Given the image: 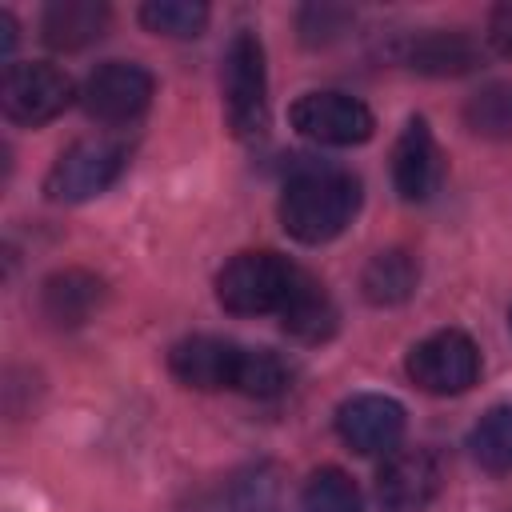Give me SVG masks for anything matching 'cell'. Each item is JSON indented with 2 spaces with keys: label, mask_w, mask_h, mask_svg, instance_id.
Here are the masks:
<instances>
[{
  "label": "cell",
  "mask_w": 512,
  "mask_h": 512,
  "mask_svg": "<svg viewBox=\"0 0 512 512\" xmlns=\"http://www.w3.org/2000/svg\"><path fill=\"white\" fill-rule=\"evenodd\" d=\"M360 208V184L340 168H304L284 184L280 224L300 244H324L340 236Z\"/></svg>",
  "instance_id": "cell-1"
},
{
  "label": "cell",
  "mask_w": 512,
  "mask_h": 512,
  "mask_svg": "<svg viewBox=\"0 0 512 512\" xmlns=\"http://www.w3.org/2000/svg\"><path fill=\"white\" fill-rule=\"evenodd\" d=\"M300 268L276 252H240L216 276V300L236 316L280 312Z\"/></svg>",
  "instance_id": "cell-2"
},
{
  "label": "cell",
  "mask_w": 512,
  "mask_h": 512,
  "mask_svg": "<svg viewBox=\"0 0 512 512\" xmlns=\"http://www.w3.org/2000/svg\"><path fill=\"white\" fill-rule=\"evenodd\" d=\"M224 104L236 136H260L268 128V72L256 32H236L224 52Z\"/></svg>",
  "instance_id": "cell-3"
},
{
  "label": "cell",
  "mask_w": 512,
  "mask_h": 512,
  "mask_svg": "<svg viewBox=\"0 0 512 512\" xmlns=\"http://www.w3.org/2000/svg\"><path fill=\"white\" fill-rule=\"evenodd\" d=\"M72 80L44 60H24V64H8L4 80H0V108L8 120L16 124H48L52 116H60L72 104Z\"/></svg>",
  "instance_id": "cell-4"
},
{
  "label": "cell",
  "mask_w": 512,
  "mask_h": 512,
  "mask_svg": "<svg viewBox=\"0 0 512 512\" xmlns=\"http://www.w3.org/2000/svg\"><path fill=\"white\" fill-rule=\"evenodd\" d=\"M124 172V148L116 140H76L56 156L44 176V192L60 204H80L100 196Z\"/></svg>",
  "instance_id": "cell-5"
},
{
  "label": "cell",
  "mask_w": 512,
  "mask_h": 512,
  "mask_svg": "<svg viewBox=\"0 0 512 512\" xmlns=\"http://www.w3.org/2000/svg\"><path fill=\"white\" fill-rule=\"evenodd\" d=\"M408 376L412 384H420L432 396H456L468 392L480 376V352L472 344V336L444 328L424 336L412 352H408Z\"/></svg>",
  "instance_id": "cell-6"
},
{
  "label": "cell",
  "mask_w": 512,
  "mask_h": 512,
  "mask_svg": "<svg viewBox=\"0 0 512 512\" xmlns=\"http://www.w3.org/2000/svg\"><path fill=\"white\" fill-rule=\"evenodd\" d=\"M80 104L100 124H132L152 104V76L140 64L108 60L84 80Z\"/></svg>",
  "instance_id": "cell-7"
},
{
  "label": "cell",
  "mask_w": 512,
  "mask_h": 512,
  "mask_svg": "<svg viewBox=\"0 0 512 512\" xmlns=\"http://www.w3.org/2000/svg\"><path fill=\"white\" fill-rule=\"evenodd\" d=\"M292 128L316 144H364L376 128L368 104H360L356 96H344V92H304L292 112H288Z\"/></svg>",
  "instance_id": "cell-8"
},
{
  "label": "cell",
  "mask_w": 512,
  "mask_h": 512,
  "mask_svg": "<svg viewBox=\"0 0 512 512\" xmlns=\"http://www.w3.org/2000/svg\"><path fill=\"white\" fill-rule=\"evenodd\" d=\"M440 460L428 448H404L392 452L376 476V496L384 504V512H420L436 500L440 492Z\"/></svg>",
  "instance_id": "cell-9"
},
{
  "label": "cell",
  "mask_w": 512,
  "mask_h": 512,
  "mask_svg": "<svg viewBox=\"0 0 512 512\" xmlns=\"http://www.w3.org/2000/svg\"><path fill=\"white\" fill-rule=\"evenodd\" d=\"M336 432L352 452H388L404 432V408L392 396L360 392L336 408Z\"/></svg>",
  "instance_id": "cell-10"
},
{
  "label": "cell",
  "mask_w": 512,
  "mask_h": 512,
  "mask_svg": "<svg viewBox=\"0 0 512 512\" xmlns=\"http://www.w3.org/2000/svg\"><path fill=\"white\" fill-rule=\"evenodd\" d=\"M240 344L220 340V336H188L180 344H172L168 352V368L180 384L200 388V392H220V388H236V372H240Z\"/></svg>",
  "instance_id": "cell-11"
},
{
  "label": "cell",
  "mask_w": 512,
  "mask_h": 512,
  "mask_svg": "<svg viewBox=\"0 0 512 512\" xmlns=\"http://www.w3.org/2000/svg\"><path fill=\"white\" fill-rule=\"evenodd\" d=\"M392 180H396V192L404 200H428L440 184V148H436V136L432 128L416 116L404 124L400 140H396V152H392Z\"/></svg>",
  "instance_id": "cell-12"
},
{
  "label": "cell",
  "mask_w": 512,
  "mask_h": 512,
  "mask_svg": "<svg viewBox=\"0 0 512 512\" xmlns=\"http://www.w3.org/2000/svg\"><path fill=\"white\" fill-rule=\"evenodd\" d=\"M104 300V284L92 276V272H80V268H68V272H56L44 280L40 288V312L60 324V328H76L84 324Z\"/></svg>",
  "instance_id": "cell-13"
},
{
  "label": "cell",
  "mask_w": 512,
  "mask_h": 512,
  "mask_svg": "<svg viewBox=\"0 0 512 512\" xmlns=\"http://www.w3.org/2000/svg\"><path fill=\"white\" fill-rule=\"evenodd\" d=\"M280 324L288 336L304 340V344H316V340H328L336 332V304L332 296L324 292V284H316L308 272L296 276L284 308H280Z\"/></svg>",
  "instance_id": "cell-14"
},
{
  "label": "cell",
  "mask_w": 512,
  "mask_h": 512,
  "mask_svg": "<svg viewBox=\"0 0 512 512\" xmlns=\"http://www.w3.org/2000/svg\"><path fill=\"white\" fill-rule=\"evenodd\" d=\"M40 28H44V40L60 52L88 48L108 28V4H100V0H56V4L44 8Z\"/></svg>",
  "instance_id": "cell-15"
},
{
  "label": "cell",
  "mask_w": 512,
  "mask_h": 512,
  "mask_svg": "<svg viewBox=\"0 0 512 512\" xmlns=\"http://www.w3.org/2000/svg\"><path fill=\"white\" fill-rule=\"evenodd\" d=\"M476 60H480V52L464 32H428V36L412 40V48H408V64L416 72H428V76L472 72Z\"/></svg>",
  "instance_id": "cell-16"
},
{
  "label": "cell",
  "mask_w": 512,
  "mask_h": 512,
  "mask_svg": "<svg viewBox=\"0 0 512 512\" xmlns=\"http://www.w3.org/2000/svg\"><path fill=\"white\" fill-rule=\"evenodd\" d=\"M420 280V268L416 260L404 252V248H388V252H376L368 264H364V276H360V288L372 304H400L412 296Z\"/></svg>",
  "instance_id": "cell-17"
},
{
  "label": "cell",
  "mask_w": 512,
  "mask_h": 512,
  "mask_svg": "<svg viewBox=\"0 0 512 512\" xmlns=\"http://www.w3.org/2000/svg\"><path fill=\"white\" fill-rule=\"evenodd\" d=\"M468 448L480 468L488 472H512V404H496L480 416V424L468 436Z\"/></svg>",
  "instance_id": "cell-18"
},
{
  "label": "cell",
  "mask_w": 512,
  "mask_h": 512,
  "mask_svg": "<svg viewBox=\"0 0 512 512\" xmlns=\"http://www.w3.org/2000/svg\"><path fill=\"white\" fill-rule=\"evenodd\" d=\"M140 20L156 36L192 40L208 24V4H200V0H152V4L140 8Z\"/></svg>",
  "instance_id": "cell-19"
},
{
  "label": "cell",
  "mask_w": 512,
  "mask_h": 512,
  "mask_svg": "<svg viewBox=\"0 0 512 512\" xmlns=\"http://www.w3.org/2000/svg\"><path fill=\"white\" fill-rule=\"evenodd\" d=\"M464 120H468V128L476 136H488V140L512 136V84H504V80L484 84L464 104Z\"/></svg>",
  "instance_id": "cell-20"
},
{
  "label": "cell",
  "mask_w": 512,
  "mask_h": 512,
  "mask_svg": "<svg viewBox=\"0 0 512 512\" xmlns=\"http://www.w3.org/2000/svg\"><path fill=\"white\" fill-rule=\"evenodd\" d=\"M300 508L304 512H364V500H360V488L352 484L348 472L320 468V472L308 476L304 496H300Z\"/></svg>",
  "instance_id": "cell-21"
},
{
  "label": "cell",
  "mask_w": 512,
  "mask_h": 512,
  "mask_svg": "<svg viewBox=\"0 0 512 512\" xmlns=\"http://www.w3.org/2000/svg\"><path fill=\"white\" fill-rule=\"evenodd\" d=\"M288 384V368L276 352L268 348H244L240 352V372H236V392L244 396H256V400H268V396H280Z\"/></svg>",
  "instance_id": "cell-22"
},
{
  "label": "cell",
  "mask_w": 512,
  "mask_h": 512,
  "mask_svg": "<svg viewBox=\"0 0 512 512\" xmlns=\"http://www.w3.org/2000/svg\"><path fill=\"white\" fill-rule=\"evenodd\" d=\"M224 512H280L276 476H268L264 468H252V472L236 476V484L224 496Z\"/></svg>",
  "instance_id": "cell-23"
},
{
  "label": "cell",
  "mask_w": 512,
  "mask_h": 512,
  "mask_svg": "<svg viewBox=\"0 0 512 512\" xmlns=\"http://www.w3.org/2000/svg\"><path fill=\"white\" fill-rule=\"evenodd\" d=\"M488 36H492V44H496L500 52H512V4H504V8L492 12Z\"/></svg>",
  "instance_id": "cell-24"
},
{
  "label": "cell",
  "mask_w": 512,
  "mask_h": 512,
  "mask_svg": "<svg viewBox=\"0 0 512 512\" xmlns=\"http://www.w3.org/2000/svg\"><path fill=\"white\" fill-rule=\"evenodd\" d=\"M0 32H4L0 48H4V56H8V52H12V44H16V24H12V16H8V12H0Z\"/></svg>",
  "instance_id": "cell-25"
}]
</instances>
